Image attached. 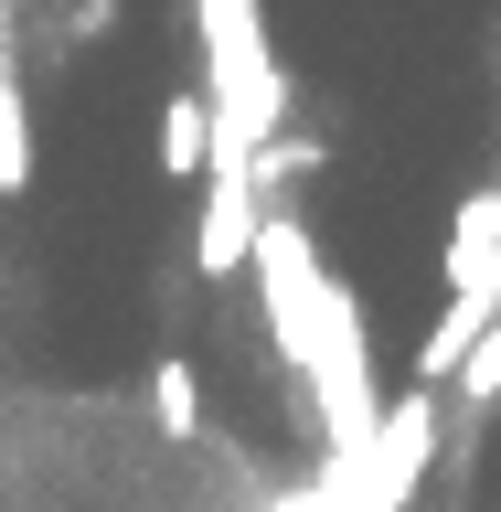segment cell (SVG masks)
<instances>
[{
    "instance_id": "8992f818",
    "label": "cell",
    "mask_w": 501,
    "mask_h": 512,
    "mask_svg": "<svg viewBox=\"0 0 501 512\" xmlns=\"http://www.w3.org/2000/svg\"><path fill=\"white\" fill-rule=\"evenodd\" d=\"M150 416L171 427V438H203V384H192V363H182V352L150 374Z\"/></svg>"
},
{
    "instance_id": "7a4b0ae2",
    "label": "cell",
    "mask_w": 501,
    "mask_h": 512,
    "mask_svg": "<svg viewBox=\"0 0 501 512\" xmlns=\"http://www.w3.org/2000/svg\"><path fill=\"white\" fill-rule=\"evenodd\" d=\"M256 224H267V203H256L246 160H203V224H192V267H203V278H246Z\"/></svg>"
},
{
    "instance_id": "3957f363",
    "label": "cell",
    "mask_w": 501,
    "mask_h": 512,
    "mask_svg": "<svg viewBox=\"0 0 501 512\" xmlns=\"http://www.w3.org/2000/svg\"><path fill=\"white\" fill-rule=\"evenodd\" d=\"M491 320H501V246H491V267L459 278V288H448V310L427 320V342H416V395H438V384L470 363V342L491 331Z\"/></svg>"
},
{
    "instance_id": "277c9868",
    "label": "cell",
    "mask_w": 501,
    "mask_h": 512,
    "mask_svg": "<svg viewBox=\"0 0 501 512\" xmlns=\"http://www.w3.org/2000/svg\"><path fill=\"white\" fill-rule=\"evenodd\" d=\"M203 160H214V107H203L192 86H171V96H160V171L192 182Z\"/></svg>"
},
{
    "instance_id": "5b68a950",
    "label": "cell",
    "mask_w": 501,
    "mask_h": 512,
    "mask_svg": "<svg viewBox=\"0 0 501 512\" xmlns=\"http://www.w3.org/2000/svg\"><path fill=\"white\" fill-rule=\"evenodd\" d=\"M491 246H501V182H480L470 203L448 214V288L480 278V267H491Z\"/></svg>"
},
{
    "instance_id": "52a82bcc",
    "label": "cell",
    "mask_w": 501,
    "mask_h": 512,
    "mask_svg": "<svg viewBox=\"0 0 501 512\" xmlns=\"http://www.w3.org/2000/svg\"><path fill=\"white\" fill-rule=\"evenodd\" d=\"M459 406H470V416H491V406H501V320L470 342V363H459Z\"/></svg>"
},
{
    "instance_id": "6da1fadb",
    "label": "cell",
    "mask_w": 501,
    "mask_h": 512,
    "mask_svg": "<svg viewBox=\"0 0 501 512\" xmlns=\"http://www.w3.org/2000/svg\"><path fill=\"white\" fill-rule=\"evenodd\" d=\"M192 22H203V107H214V160H256L267 150V128L288 107V75L267 54V22H256V0H192Z\"/></svg>"
}]
</instances>
